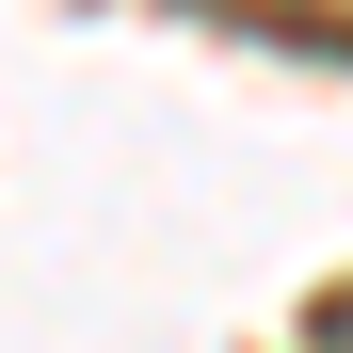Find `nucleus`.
Listing matches in <instances>:
<instances>
[{
	"label": "nucleus",
	"instance_id": "2",
	"mask_svg": "<svg viewBox=\"0 0 353 353\" xmlns=\"http://www.w3.org/2000/svg\"><path fill=\"white\" fill-rule=\"evenodd\" d=\"M305 353H353V289H321V305H305Z\"/></svg>",
	"mask_w": 353,
	"mask_h": 353
},
{
	"label": "nucleus",
	"instance_id": "1",
	"mask_svg": "<svg viewBox=\"0 0 353 353\" xmlns=\"http://www.w3.org/2000/svg\"><path fill=\"white\" fill-rule=\"evenodd\" d=\"M241 32H289V48H353V0H209Z\"/></svg>",
	"mask_w": 353,
	"mask_h": 353
}]
</instances>
